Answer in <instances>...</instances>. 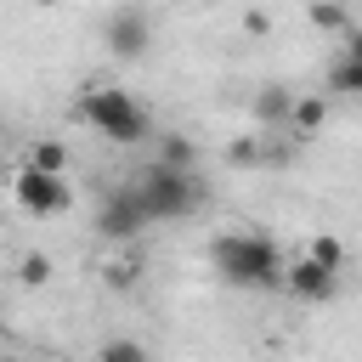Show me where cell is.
I'll return each mask as SVG.
<instances>
[{"instance_id":"cell-16","label":"cell","mask_w":362,"mask_h":362,"mask_svg":"<svg viewBox=\"0 0 362 362\" xmlns=\"http://www.w3.org/2000/svg\"><path fill=\"white\" fill-rule=\"evenodd\" d=\"M136 277H141V260H136V255H124V260L107 266V288H130Z\"/></svg>"},{"instance_id":"cell-12","label":"cell","mask_w":362,"mask_h":362,"mask_svg":"<svg viewBox=\"0 0 362 362\" xmlns=\"http://www.w3.org/2000/svg\"><path fill=\"white\" fill-rule=\"evenodd\" d=\"M158 164H170V170H198V147H192L187 136H164Z\"/></svg>"},{"instance_id":"cell-5","label":"cell","mask_w":362,"mask_h":362,"mask_svg":"<svg viewBox=\"0 0 362 362\" xmlns=\"http://www.w3.org/2000/svg\"><path fill=\"white\" fill-rule=\"evenodd\" d=\"M147 226H153V215L141 209V198L130 192V181L113 187V192L102 198V209H96V232H102L107 243H136Z\"/></svg>"},{"instance_id":"cell-21","label":"cell","mask_w":362,"mask_h":362,"mask_svg":"<svg viewBox=\"0 0 362 362\" xmlns=\"http://www.w3.org/2000/svg\"><path fill=\"white\" fill-rule=\"evenodd\" d=\"M209 6H215V0H209Z\"/></svg>"},{"instance_id":"cell-6","label":"cell","mask_w":362,"mask_h":362,"mask_svg":"<svg viewBox=\"0 0 362 362\" xmlns=\"http://www.w3.org/2000/svg\"><path fill=\"white\" fill-rule=\"evenodd\" d=\"M102 45H107L119 62L147 57V45H153V17H147L141 6H113L107 23H102Z\"/></svg>"},{"instance_id":"cell-10","label":"cell","mask_w":362,"mask_h":362,"mask_svg":"<svg viewBox=\"0 0 362 362\" xmlns=\"http://www.w3.org/2000/svg\"><path fill=\"white\" fill-rule=\"evenodd\" d=\"M328 90L362 102V62H356V57H334V68H328Z\"/></svg>"},{"instance_id":"cell-18","label":"cell","mask_w":362,"mask_h":362,"mask_svg":"<svg viewBox=\"0 0 362 362\" xmlns=\"http://www.w3.org/2000/svg\"><path fill=\"white\" fill-rule=\"evenodd\" d=\"M339 40H345V45H339V57H356V62H362V23H351Z\"/></svg>"},{"instance_id":"cell-13","label":"cell","mask_w":362,"mask_h":362,"mask_svg":"<svg viewBox=\"0 0 362 362\" xmlns=\"http://www.w3.org/2000/svg\"><path fill=\"white\" fill-rule=\"evenodd\" d=\"M28 164L62 175V170H68V147H62V141H34V147H28Z\"/></svg>"},{"instance_id":"cell-17","label":"cell","mask_w":362,"mask_h":362,"mask_svg":"<svg viewBox=\"0 0 362 362\" xmlns=\"http://www.w3.org/2000/svg\"><path fill=\"white\" fill-rule=\"evenodd\" d=\"M102 351H107V356H113V362H147V351H141V345H136V339H107V345H102Z\"/></svg>"},{"instance_id":"cell-9","label":"cell","mask_w":362,"mask_h":362,"mask_svg":"<svg viewBox=\"0 0 362 362\" xmlns=\"http://www.w3.org/2000/svg\"><path fill=\"white\" fill-rule=\"evenodd\" d=\"M322 119H328V102H322V96H294V113H288V136H294V141H311V136L322 130Z\"/></svg>"},{"instance_id":"cell-4","label":"cell","mask_w":362,"mask_h":362,"mask_svg":"<svg viewBox=\"0 0 362 362\" xmlns=\"http://www.w3.org/2000/svg\"><path fill=\"white\" fill-rule=\"evenodd\" d=\"M11 198H17V209H23V215H34V221H51V215H68V204H74V187H68L62 175H51V170H34V164H23V170L11 175Z\"/></svg>"},{"instance_id":"cell-2","label":"cell","mask_w":362,"mask_h":362,"mask_svg":"<svg viewBox=\"0 0 362 362\" xmlns=\"http://www.w3.org/2000/svg\"><path fill=\"white\" fill-rule=\"evenodd\" d=\"M74 113H79L96 136H107L113 147H136V141L153 136V113H147L130 90H119V85H85L79 102H74Z\"/></svg>"},{"instance_id":"cell-7","label":"cell","mask_w":362,"mask_h":362,"mask_svg":"<svg viewBox=\"0 0 362 362\" xmlns=\"http://www.w3.org/2000/svg\"><path fill=\"white\" fill-rule=\"evenodd\" d=\"M283 288H288L300 305H328V300L339 294V272H328V266H317L311 255H300V260H288Z\"/></svg>"},{"instance_id":"cell-14","label":"cell","mask_w":362,"mask_h":362,"mask_svg":"<svg viewBox=\"0 0 362 362\" xmlns=\"http://www.w3.org/2000/svg\"><path fill=\"white\" fill-rule=\"evenodd\" d=\"M305 255H311L317 266H328V272H339V266H345V243H339L334 232H322V238H311V249H305Z\"/></svg>"},{"instance_id":"cell-20","label":"cell","mask_w":362,"mask_h":362,"mask_svg":"<svg viewBox=\"0 0 362 362\" xmlns=\"http://www.w3.org/2000/svg\"><path fill=\"white\" fill-rule=\"evenodd\" d=\"M34 6H57V0H34Z\"/></svg>"},{"instance_id":"cell-8","label":"cell","mask_w":362,"mask_h":362,"mask_svg":"<svg viewBox=\"0 0 362 362\" xmlns=\"http://www.w3.org/2000/svg\"><path fill=\"white\" fill-rule=\"evenodd\" d=\"M288 113H294V90H288V85H260V96H255V124H260V130H288Z\"/></svg>"},{"instance_id":"cell-15","label":"cell","mask_w":362,"mask_h":362,"mask_svg":"<svg viewBox=\"0 0 362 362\" xmlns=\"http://www.w3.org/2000/svg\"><path fill=\"white\" fill-rule=\"evenodd\" d=\"M17 277H23L28 288L51 283V255H40V249H34V255H23V260H17Z\"/></svg>"},{"instance_id":"cell-3","label":"cell","mask_w":362,"mask_h":362,"mask_svg":"<svg viewBox=\"0 0 362 362\" xmlns=\"http://www.w3.org/2000/svg\"><path fill=\"white\" fill-rule=\"evenodd\" d=\"M130 192L141 198V209H147L153 221H181V215H192V209L204 204L198 170H170V164H158V158L130 175Z\"/></svg>"},{"instance_id":"cell-19","label":"cell","mask_w":362,"mask_h":362,"mask_svg":"<svg viewBox=\"0 0 362 362\" xmlns=\"http://www.w3.org/2000/svg\"><path fill=\"white\" fill-rule=\"evenodd\" d=\"M90 362H113V356H107V351H96V356H90Z\"/></svg>"},{"instance_id":"cell-1","label":"cell","mask_w":362,"mask_h":362,"mask_svg":"<svg viewBox=\"0 0 362 362\" xmlns=\"http://www.w3.org/2000/svg\"><path fill=\"white\" fill-rule=\"evenodd\" d=\"M209 266L221 283L232 288H249V294H266V288H283V249L266 238V232H221L209 238Z\"/></svg>"},{"instance_id":"cell-11","label":"cell","mask_w":362,"mask_h":362,"mask_svg":"<svg viewBox=\"0 0 362 362\" xmlns=\"http://www.w3.org/2000/svg\"><path fill=\"white\" fill-rule=\"evenodd\" d=\"M305 17H311V28H322V34H345V28H351V11H345L339 0H311Z\"/></svg>"}]
</instances>
